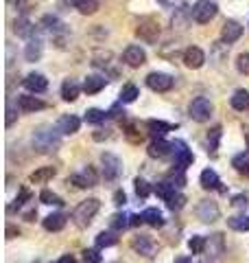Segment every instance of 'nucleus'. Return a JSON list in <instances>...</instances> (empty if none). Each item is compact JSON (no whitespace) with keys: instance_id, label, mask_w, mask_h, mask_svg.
Segmentation results:
<instances>
[{"instance_id":"obj_1","label":"nucleus","mask_w":249,"mask_h":263,"mask_svg":"<svg viewBox=\"0 0 249 263\" xmlns=\"http://www.w3.org/2000/svg\"><path fill=\"white\" fill-rule=\"evenodd\" d=\"M98 209H101V202L96 200V197H90V200H83L77 209H74V213H72V219L77 221V226H81V228H86V226H90L92 224V219H94V215L98 213Z\"/></svg>"},{"instance_id":"obj_2","label":"nucleus","mask_w":249,"mask_h":263,"mask_svg":"<svg viewBox=\"0 0 249 263\" xmlns=\"http://www.w3.org/2000/svg\"><path fill=\"white\" fill-rule=\"evenodd\" d=\"M33 145H35V149H39L42 154H48V152H55L57 147L61 145V138L57 132L42 127L33 134Z\"/></svg>"},{"instance_id":"obj_3","label":"nucleus","mask_w":249,"mask_h":263,"mask_svg":"<svg viewBox=\"0 0 249 263\" xmlns=\"http://www.w3.org/2000/svg\"><path fill=\"white\" fill-rule=\"evenodd\" d=\"M217 11H219V7L214 0H197L195 7H193V18L199 24H208L214 15H217Z\"/></svg>"},{"instance_id":"obj_4","label":"nucleus","mask_w":249,"mask_h":263,"mask_svg":"<svg viewBox=\"0 0 249 263\" xmlns=\"http://www.w3.org/2000/svg\"><path fill=\"white\" fill-rule=\"evenodd\" d=\"M190 119L197 121V123H203L212 117V103H210V99H205V97H197L193 99V103H190Z\"/></svg>"},{"instance_id":"obj_5","label":"nucleus","mask_w":249,"mask_h":263,"mask_svg":"<svg viewBox=\"0 0 249 263\" xmlns=\"http://www.w3.org/2000/svg\"><path fill=\"white\" fill-rule=\"evenodd\" d=\"M136 35H138L140 40H142V42L153 44V42H157V37H160V24H157L153 18H144V20H140L138 29H136Z\"/></svg>"},{"instance_id":"obj_6","label":"nucleus","mask_w":249,"mask_h":263,"mask_svg":"<svg viewBox=\"0 0 249 263\" xmlns=\"http://www.w3.org/2000/svg\"><path fill=\"white\" fill-rule=\"evenodd\" d=\"M101 162H103V176H105V180H118V176L122 174V162H120L118 156L103 154Z\"/></svg>"},{"instance_id":"obj_7","label":"nucleus","mask_w":249,"mask_h":263,"mask_svg":"<svg viewBox=\"0 0 249 263\" xmlns=\"http://www.w3.org/2000/svg\"><path fill=\"white\" fill-rule=\"evenodd\" d=\"M221 215V211H219V204L214 202V200H201L199 202V206H197V217L205 221V224H212V221H217Z\"/></svg>"},{"instance_id":"obj_8","label":"nucleus","mask_w":249,"mask_h":263,"mask_svg":"<svg viewBox=\"0 0 249 263\" xmlns=\"http://www.w3.org/2000/svg\"><path fill=\"white\" fill-rule=\"evenodd\" d=\"M173 145V154H175V169H181L184 171L188 164H193V152L188 149V145L184 141H175V143H171Z\"/></svg>"},{"instance_id":"obj_9","label":"nucleus","mask_w":249,"mask_h":263,"mask_svg":"<svg viewBox=\"0 0 249 263\" xmlns=\"http://www.w3.org/2000/svg\"><path fill=\"white\" fill-rule=\"evenodd\" d=\"M147 86L153 92H169L173 88V77L166 72H151V75H147Z\"/></svg>"},{"instance_id":"obj_10","label":"nucleus","mask_w":249,"mask_h":263,"mask_svg":"<svg viewBox=\"0 0 249 263\" xmlns=\"http://www.w3.org/2000/svg\"><path fill=\"white\" fill-rule=\"evenodd\" d=\"M131 248H134L136 252H140L142 257H149V259L157 254V243H155L149 235H138V237H134V241H131Z\"/></svg>"},{"instance_id":"obj_11","label":"nucleus","mask_w":249,"mask_h":263,"mask_svg":"<svg viewBox=\"0 0 249 263\" xmlns=\"http://www.w3.org/2000/svg\"><path fill=\"white\" fill-rule=\"evenodd\" d=\"M96 182H98V176H96L94 167H86V169L81 171V174L70 176V178H68V184H74V186H79V189L96 186Z\"/></svg>"},{"instance_id":"obj_12","label":"nucleus","mask_w":249,"mask_h":263,"mask_svg":"<svg viewBox=\"0 0 249 263\" xmlns=\"http://www.w3.org/2000/svg\"><path fill=\"white\" fill-rule=\"evenodd\" d=\"M122 62L131 66V68H140L144 62H147V53H144V48H140L136 44H131L125 48V53H122Z\"/></svg>"},{"instance_id":"obj_13","label":"nucleus","mask_w":249,"mask_h":263,"mask_svg":"<svg viewBox=\"0 0 249 263\" xmlns=\"http://www.w3.org/2000/svg\"><path fill=\"white\" fill-rule=\"evenodd\" d=\"M184 64L188 66V68H193V70L201 68V66L205 64V55H203V51H201L199 46H188L186 51H184Z\"/></svg>"},{"instance_id":"obj_14","label":"nucleus","mask_w":249,"mask_h":263,"mask_svg":"<svg viewBox=\"0 0 249 263\" xmlns=\"http://www.w3.org/2000/svg\"><path fill=\"white\" fill-rule=\"evenodd\" d=\"M24 88L29 90V92H44V90L48 88V81H46V77L44 75H39V72H31V75H27L24 77Z\"/></svg>"},{"instance_id":"obj_15","label":"nucleus","mask_w":249,"mask_h":263,"mask_svg":"<svg viewBox=\"0 0 249 263\" xmlns=\"http://www.w3.org/2000/svg\"><path fill=\"white\" fill-rule=\"evenodd\" d=\"M81 127V121L79 117H74V114H64V117L57 121V132H61V134H77Z\"/></svg>"},{"instance_id":"obj_16","label":"nucleus","mask_w":249,"mask_h":263,"mask_svg":"<svg viewBox=\"0 0 249 263\" xmlns=\"http://www.w3.org/2000/svg\"><path fill=\"white\" fill-rule=\"evenodd\" d=\"M240 35H243V27H240L238 22H234V20H227L225 24H223V31H221L223 42L232 44V42H236V40H238Z\"/></svg>"},{"instance_id":"obj_17","label":"nucleus","mask_w":249,"mask_h":263,"mask_svg":"<svg viewBox=\"0 0 249 263\" xmlns=\"http://www.w3.org/2000/svg\"><path fill=\"white\" fill-rule=\"evenodd\" d=\"M173 152V145L166 143L164 138H153V143L149 145V156L151 158H164V156H169Z\"/></svg>"},{"instance_id":"obj_18","label":"nucleus","mask_w":249,"mask_h":263,"mask_svg":"<svg viewBox=\"0 0 249 263\" xmlns=\"http://www.w3.org/2000/svg\"><path fill=\"white\" fill-rule=\"evenodd\" d=\"M105 86H107V79L101 77V75H90V77H86V81H83V90H86L88 95L101 92Z\"/></svg>"},{"instance_id":"obj_19","label":"nucleus","mask_w":249,"mask_h":263,"mask_svg":"<svg viewBox=\"0 0 249 263\" xmlns=\"http://www.w3.org/2000/svg\"><path fill=\"white\" fill-rule=\"evenodd\" d=\"M18 108L22 112H37V110H44V101H39L37 97H29V95H22L18 99Z\"/></svg>"},{"instance_id":"obj_20","label":"nucleus","mask_w":249,"mask_h":263,"mask_svg":"<svg viewBox=\"0 0 249 263\" xmlns=\"http://www.w3.org/2000/svg\"><path fill=\"white\" fill-rule=\"evenodd\" d=\"M66 217L64 213H53V215L44 217V228L48 230V233H57V230H61L66 226Z\"/></svg>"},{"instance_id":"obj_21","label":"nucleus","mask_w":249,"mask_h":263,"mask_svg":"<svg viewBox=\"0 0 249 263\" xmlns=\"http://www.w3.org/2000/svg\"><path fill=\"white\" fill-rule=\"evenodd\" d=\"M147 129H149V134H151L153 138H162L166 132L175 129V125H171V123H164V121H149L147 123Z\"/></svg>"},{"instance_id":"obj_22","label":"nucleus","mask_w":249,"mask_h":263,"mask_svg":"<svg viewBox=\"0 0 249 263\" xmlns=\"http://www.w3.org/2000/svg\"><path fill=\"white\" fill-rule=\"evenodd\" d=\"M79 92H81V88H79V84L74 79H66L64 84H61V97H64V101H77Z\"/></svg>"},{"instance_id":"obj_23","label":"nucleus","mask_w":249,"mask_h":263,"mask_svg":"<svg viewBox=\"0 0 249 263\" xmlns=\"http://www.w3.org/2000/svg\"><path fill=\"white\" fill-rule=\"evenodd\" d=\"M55 174H57L55 167H42V169H37V171H33L29 180H31L33 184H44V182H48L51 178H55Z\"/></svg>"},{"instance_id":"obj_24","label":"nucleus","mask_w":249,"mask_h":263,"mask_svg":"<svg viewBox=\"0 0 249 263\" xmlns=\"http://www.w3.org/2000/svg\"><path fill=\"white\" fill-rule=\"evenodd\" d=\"M201 186L203 189H221V180H219V176H217V171L214 169H203L201 171ZM223 191V189H221Z\"/></svg>"},{"instance_id":"obj_25","label":"nucleus","mask_w":249,"mask_h":263,"mask_svg":"<svg viewBox=\"0 0 249 263\" xmlns=\"http://www.w3.org/2000/svg\"><path fill=\"white\" fill-rule=\"evenodd\" d=\"M42 40H37V37H31L29 40V44H27V51H24V57H27L29 62H37L39 57H42Z\"/></svg>"},{"instance_id":"obj_26","label":"nucleus","mask_w":249,"mask_h":263,"mask_svg":"<svg viewBox=\"0 0 249 263\" xmlns=\"http://www.w3.org/2000/svg\"><path fill=\"white\" fill-rule=\"evenodd\" d=\"M232 167H234L240 176H249V152L236 154L234 158H232Z\"/></svg>"},{"instance_id":"obj_27","label":"nucleus","mask_w":249,"mask_h":263,"mask_svg":"<svg viewBox=\"0 0 249 263\" xmlns=\"http://www.w3.org/2000/svg\"><path fill=\"white\" fill-rule=\"evenodd\" d=\"M230 103H232V108L234 110H240V112L247 110L249 108V92L247 90H236L234 97L230 99Z\"/></svg>"},{"instance_id":"obj_28","label":"nucleus","mask_w":249,"mask_h":263,"mask_svg":"<svg viewBox=\"0 0 249 263\" xmlns=\"http://www.w3.org/2000/svg\"><path fill=\"white\" fill-rule=\"evenodd\" d=\"M142 219H144V224L153 226V228L164 226V217H162V213L157 211V209H147V211L142 213Z\"/></svg>"},{"instance_id":"obj_29","label":"nucleus","mask_w":249,"mask_h":263,"mask_svg":"<svg viewBox=\"0 0 249 263\" xmlns=\"http://www.w3.org/2000/svg\"><path fill=\"white\" fill-rule=\"evenodd\" d=\"M74 9H79L83 15H92L98 11V0H72Z\"/></svg>"},{"instance_id":"obj_30","label":"nucleus","mask_w":249,"mask_h":263,"mask_svg":"<svg viewBox=\"0 0 249 263\" xmlns=\"http://www.w3.org/2000/svg\"><path fill=\"white\" fill-rule=\"evenodd\" d=\"M15 33H18L20 37H33L35 27H33L27 18H18V20H15Z\"/></svg>"},{"instance_id":"obj_31","label":"nucleus","mask_w":249,"mask_h":263,"mask_svg":"<svg viewBox=\"0 0 249 263\" xmlns=\"http://www.w3.org/2000/svg\"><path fill=\"white\" fill-rule=\"evenodd\" d=\"M118 243V237L114 233H98L96 235V248H112Z\"/></svg>"},{"instance_id":"obj_32","label":"nucleus","mask_w":249,"mask_h":263,"mask_svg":"<svg viewBox=\"0 0 249 263\" xmlns=\"http://www.w3.org/2000/svg\"><path fill=\"white\" fill-rule=\"evenodd\" d=\"M39 202L42 204H48V206H61L64 204V200L57 193H53V191H48V189H44V191L39 193Z\"/></svg>"},{"instance_id":"obj_33","label":"nucleus","mask_w":249,"mask_h":263,"mask_svg":"<svg viewBox=\"0 0 249 263\" xmlns=\"http://www.w3.org/2000/svg\"><path fill=\"white\" fill-rule=\"evenodd\" d=\"M227 226H230L232 230H238V233H245V230H249V217H247V215L230 217V219H227Z\"/></svg>"},{"instance_id":"obj_34","label":"nucleus","mask_w":249,"mask_h":263,"mask_svg":"<svg viewBox=\"0 0 249 263\" xmlns=\"http://www.w3.org/2000/svg\"><path fill=\"white\" fill-rule=\"evenodd\" d=\"M219 141H221V127L217 125L210 134H208V152H210L212 156L217 154V149H219Z\"/></svg>"},{"instance_id":"obj_35","label":"nucleus","mask_w":249,"mask_h":263,"mask_svg":"<svg viewBox=\"0 0 249 263\" xmlns=\"http://www.w3.org/2000/svg\"><path fill=\"white\" fill-rule=\"evenodd\" d=\"M138 99V88L134 84H127L120 90V103H134Z\"/></svg>"},{"instance_id":"obj_36","label":"nucleus","mask_w":249,"mask_h":263,"mask_svg":"<svg viewBox=\"0 0 249 263\" xmlns=\"http://www.w3.org/2000/svg\"><path fill=\"white\" fill-rule=\"evenodd\" d=\"M155 193L166 202L173 193H175V184H171V182H157V184H155Z\"/></svg>"},{"instance_id":"obj_37","label":"nucleus","mask_w":249,"mask_h":263,"mask_svg":"<svg viewBox=\"0 0 249 263\" xmlns=\"http://www.w3.org/2000/svg\"><path fill=\"white\" fill-rule=\"evenodd\" d=\"M205 246H208L205 237H199V235H195L193 239L188 241V248H190V252H193V254H201L205 250Z\"/></svg>"},{"instance_id":"obj_38","label":"nucleus","mask_w":249,"mask_h":263,"mask_svg":"<svg viewBox=\"0 0 249 263\" xmlns=\"http://www.w3.org/2000/svg\"><path fill=\"white\" fill-rule=\"evenodd\" d=\"M184 204H186V197L181 195L179 191H175V193L169 197V200H166V206H169L171 211H179L181 206H184Z\"/></svg>"},{"instance_id":"obj_39","label":"nucleus","mask_w":249,"mask_h":263,"mask_svg":"<svg viewBox=\"0 0 249 263\" xmlns=\"http://www.w3.org/2000/svg\"><path fill=\"white\" fill-rule=\"evenodd\" d=\"M136 195L140 197V200H147L149 193H151V186H149V182L144 178H136Z\"/></svg>"},{"instance_id":"obj_40","label":"nucleus","mask_w":249,"mask_h":263,"mask_svg":"<svg viewBox=\"0 0 249 263\" xmlns=\"http://www.w3.org/2000/svg\"><path fill=\"white\" fill-rule=\"evenodd\" d=\"M112 228L114 230H125L127 226H131V217H127V215H122V213H118V215H114L112 217Z\"/></svg>"},{"instance_id":"obj_41","label":"nucleus","mask_w":249,"mask_h":263,"mask_svg":"<svg viewBox=\"0 0 249 263\" xmlns=\"http://www.w3.org/2000/svg\"><path fill=\"white\" fill-rule=\"evenodd\" d=\"M105 117H107V114H105L103 110H96V108H92V110L86 112V121L92 123V125H98V123H103Z\"/></svg>"},{"instance_id":"obj_42","label":"nucleus","mask_w":249,"mask_h":263,"mask_svg":"<svg viewBox=\"0 0 249 263\" xmlns=\"http://www.w3.org/2000/svg\"><path fill=\"white\" fill-rule=\"evenodd\" d=\"M236 68H238V72H243V75H249V53H240L238 55Z\"/></svg>"},{"instance_id":"obj_43","label":"nucleus","mask_w":249,"mask_h":263,"mask_svg":"<svg viewBox=\"0 0 249 263\" xmlns=\"http://www.w3.org/2000/svg\"><path fill=\"white\" fill-rule=\"evenodd\" d=\"M83 261L86 263H101V254H98V250H86L83 252Z\"/></svg>"},{"instance_id":"obj_44","label":"nucleus","mask_w":249,"mask_h":263,"mask_svg":"<svg viewBox=\"0 0 249 263\" xmlns=\"http://www.w3.org/2000/svg\"><path fill=\"white\" fill-rule=\"evenodd\" d=\"M42 24H48V31H59L61 27H64V24L59 22V20H57V18H51V15H46V18L44 20H42Z\"/></svg>"},{"instance_id":"obj_45","label":"nucleus","mask_w":249,"mask_h":263,"mask_svg":"<svg viewBox=\"0 0 249 263\" xmlns=\"http://www.w3.org/2000/svg\"><path fill=\"white\" fill-rule=\"evenodd\" d=\"M232 204H234L236 209H247V204H249V200H247V195H236L234 200H232Z\"/></svg>"},{"instance_id":"obj_46","label":"nucleus","mask_w":249,"mask_h":263,"mask_svg":"<svg viewBox=\"0 0 249 263\" xmlns=\"http://www.w3.org/2000/svg\"><path fill=\"white\" fill-rule=\"evenodd\" d=\"M29 197H31V193L27 191V189H22V191H20V195H18V197H15V206H22V204H24V202H27V200H29Z\"/></svg>"},{"instance_id":"obj_47","label":"nucleus","mask_w":249,"mask_h":263,"mask_svg":"<svg viewBox=\"0 0 249 263\" xmlns=\"http://www.w3.org/2000/svg\"><path fill=\"white\" fill-rule=\"evenodd\" d=\"M125 202H127V197H125V193H122V191H116V193H114V204H118V206H122Z\"/></svg>"},{"instance_id":"obj_48","label":"nucleus","mask_w":249,"mask_h":263,"mask_svg":"<svg viewBox=\"0 0 249 263\" xmlns=\"http://www.w3.org/2000/svg\"><path fill=\"white\" fill-rule=\"evenodd\" d=\"M140 224H144L142 215H131V226H140Z\"/></svg>"},{"instance_id":"obj_49","label":"nucleus","mask_w":249,"mask_h":263,"mask_svg":"<svg viewBox=\"0 0 249 263\" xmlns=\"http://www.w3.org/2000/svg\"><path fill=\"white\" fill-rule=\"evenodd\" d=\"M57 263H77V259H74L72 254H64V257H61L59 261H57Z\"/></svg>"},{"instance_id":"obj_50","label":"nucleus","mask_w":249,"mask_h":263,"mask_svg":"<svg viewBox=\"0 0 249 263\" xmlns=\"http://www.w3.org/2000/svg\"><path fill=\"white\" fill-rule=\"evenodd\" d=\"M7 114H9V117H7V125H13V110L9 108V112H7Z\"/></svg>"},{"instance_id":"obj_51","label":"nucleus","mask_w":249,"mask_h":263,"mask_svg":"<svg viewBox=\"0 0 249 263\" xmlns=\"http://www.w3.org/2000/svg\"><path fill=\"white\" fill-rule=\"evenodd\" d=\"M175 263H193V259H188V257H177Z\"/></svg>"},{"instance_id":"obj_52","label":"nucleus","mask_w":249,"mask_h":263,"mask_svg":"<svg viewBox=\"0 0 249 263\" xmlns=\"http://www.w3.org/2000/svg\"><path fill=\"white\" fill-rule=\"evenodd\" d=\"M247 145H249V134H247Z\"/></svg>"},{"instance_id":"obj_53","label":"nucleus","mask_w":249,"mask_h":263,"mask_svg":"<svg viewBox=\"0 0 249 263\" xmlns=\"http://www.w3.org/2000/svg\"><path fill=\"white\" fill-rule=\"evenodd\" d=\"M162 3H164V0H162Z\"/></svg>"}]
</instances>
